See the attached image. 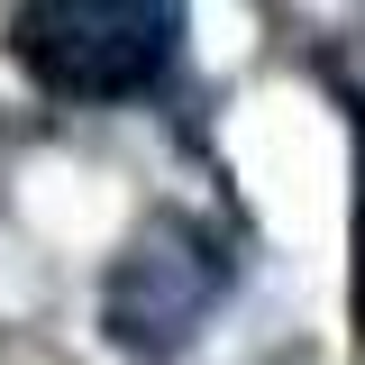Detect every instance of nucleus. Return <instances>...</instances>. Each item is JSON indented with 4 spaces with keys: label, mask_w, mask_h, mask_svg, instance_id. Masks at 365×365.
Instances as JSON below:
<instances>
[{
    "label": "nucleus",
    "mask_w": 365,
    "mask_h": 365,
    "mask_svg": "<svg viewBox=\"0 0 365 365\" xmlns=\"http://www.w3.org/2000/svg\"><path fill=\"white\" fill-rule=\"evenodd\" d=\"M182 28L192 9L182 0H19L9 9V55L19 73L55 101H137L174 73Z\"/></svg>",
    "instance_id": "f257e3e1"
},
{
    "label": "nucleus",
    "mask_w": 365,
    "mask_h": 365,
    "mask_svg": "<svg viewBox=\"0 0 365 365\" xmlns=\"http://www.w3.org/2000/svg\"><path fill=\"white\" fill-rule=\"evenodd\" d=\"M228 283H237L228 237L210 220H192V210H165V220H146L110 256V274H101V329H110L119 356L165 365L220 319Z\"/></svg>",
    "instance_id": "f03ea898"
}]
</instances>
